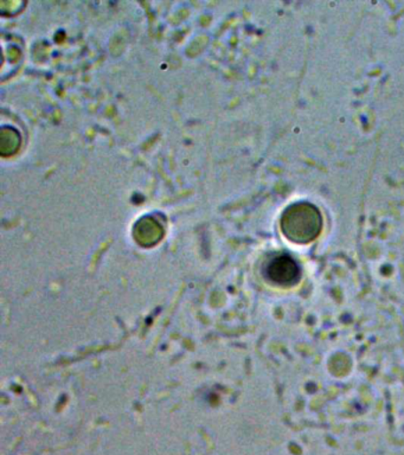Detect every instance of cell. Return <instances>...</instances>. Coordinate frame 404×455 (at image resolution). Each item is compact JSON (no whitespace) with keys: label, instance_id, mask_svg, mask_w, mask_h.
I'll use <instances>...</instances> for the list:
<instances>
[{"label":"cell","instance_id":"cell-1","mask_svg":"<svg viewBox=\"0 0 404 455\" xmlns=\"http://www.w3.org/2000/svg\"><path fill=\"white\" fill-rule=\"evenodd\" d=\"M322 217L317 206L307 202L289 206L281 217V230L294 243L306 244L321 234Z\"/></svg>","mask_w":404,"mask_h":455},{"label":"cell","instance_id":"cell-2","mask_svg":"<svg viewBox=\"0 0 404 455\" xmlns=\"http://www.w3.org/2000/svg\"><path fill=\"white\" fill-rule=\"evenodd\" d=\"M267 276L274 283L289 286V284L297 283L299 280V266L290 256H278L267 266Z\"/></svg>","mask_w":404,"mask_h":455}]
</instances>
